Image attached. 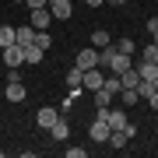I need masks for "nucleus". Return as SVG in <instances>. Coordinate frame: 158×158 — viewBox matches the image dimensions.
I'll list each match as a JSON object with an SVG mask.
<instances>
[{
	"label": "nucleus",
	"mask_w": 158,
	"mask_h": 158,
	"mask_svg": "<svg viewBox=\"0 0 158 158\" xmlns=\"http://www.w3.org/2000/svg\"><path fill=\"white\" fill-rule=\"evenodd\" d=\"M74 67H77L81 74H85V70H91V67H98V49H95V46H85V49L74 56Z\"/></svg>",
	"instance_id": "f257e3e1"
},
{
	"label": "nucleus",
	"mask_w": 158,
	"mask_h": 158,
	"mask_svg": "<svg viewBox=\"0 0 158 158\" xmlns=\"http://www.w3.org/2000/svg\"><path fill=\"white\" fill-rule=\"evenodd\" d=\"M49 21H53L49 7H32V11H28V25H32L35 32H46V28H49Z\"/></svg>",
	"instance_id": "f03ea898"
},
{
	"label": "nucleus",
	"mask_w": 158,
	"mask_h": 158,
	"mask_svg": "<svg viewBox=\"0 0 158 158\" xmlns=\"http://www.w3.org/2000/svg\"><path fill=\"white\" fill-rule=\"evenodd\" d=\"M88 137H91L95 144H106V141H109V123L95 116V119H91V127H88Z\"/></svg>",
	"instance_id": "7ed1b4c3"
},
{
	"label": "nucleus",
	"mask_w": 158,
	"mask_h": 158,
	"mask_svg": "<svg viewBox=\"0 0 158 158\" xmlns=\"http://www.w3.org/2000/svg\"><path fill=\"white\" fill-rule=\"evenodd\" d=\"M4 95H7V102H25L28 88L21 85V77H11V81H7V88H4Z\"/></svg>",
	"instance_id": "20e7f679"
},
{
	"label": "nucleus",
	"mask_w": 158,
	"mask_h": 158,
	"mask_svg": "<svg viewBox=\"0 0 158 158\" xmlns=\"http://www.w3.org/2000/svg\"><path fill=\"white\" fill-rule=\"evenodd\" d=\"M102 81H106L102 67H91V70H85V77H81V88H88V91H98V88H102Z\"/></svg>",
	"instance_id": "39448f33"
},
{
	"label": "nucleus",
	"mask_w": 158,
	"mask_h": 158,
	"mask_svg": "<svg viewBox=\"0 0 158 158\" xmlns=\"http://www.w3.org/2000/svg\"><path fill=\"white\" fill-rule=\"evenodd\" d=\"M0 56H4L7 67H21V63H25V49L14 42V46H7V49H0Z\"/></svg>",
	"instance_id": "423d86ee"
},
{
	"label": "nucleus",
	"mask_w": 158,
	"mask_h": 158,
	"mask_svg": "<svg viewBox=\"0 0 158 158\" xmlns=\"http://www.w3.org/2000/svg\"><path fill=\"white\" fill-rule=\"evenodd\" d=\"M49 14L56 18V21H67V18L74 14V0H53V4H49Z\"/></svg>",
	"instance_id": "0eeeda50"
},
{
	"label": "nucleus",
	"mask_w": 158,
	"mask_h": 158,
	"mask_svg": "<svg viewBox=\"0 0 158 158\" xmlns=\"http://www.w3.org/2000/svg\"><path fill=\"white\" fill-rule=\"evenodd\" d=\"M106 123H109V130H127L130 116L123 113V109H109V113H106Z\"/></svg>",
	"instance_id": "6e6552de"
},
{
	"label": "nucleus",
	"mask_w": 158,
	"mask_h": 158,
	"mask_svg": "<svg viewBox=\"0 0 158 158\" xmlns=\"http://www.w3.org/2000/svg\"><path fill=\"white\" fill-rule=\"evenodd\" d=\"M56 116H60V113H56V109H53V106H42L39 113H35V123H39L42 130H49L53 123H56Z\"/></svg>",
	"instance_id": "1a4fd4ad"
},
{
	"label": "nucleus",
	"mask_w": 158,
	"mask_h": 158,
	"mask_svg": "<svg viewBox=\"0 0 158 158\" xmlns=\"http://www.w3.org/2000/svg\"><path fill=\"white\" fill-rule=\"evenodd\" d=\"M14 42L21 46V49H28V46L35 42V28H32V25H21V28H14Z\"/></svg>",
	"instance_id": "9d476101"
},
{
	"label": "nucleus",
	"mask_w": 158,
	"mask_h": 158,
	"mask_svg": "<svg viewBox=\"0 0 158 158\" xmlns=\"http://www.w3.org/2000/svg\"><path fill=\"white\" fill-rule=\"evenodd\" d=\"M49 134H53V141H67V137H70V123L63 116H56V123L49 127Z\"/></svg>",
	"instance_id": "9b49d317"
},
{
	"label": "nucleus",
	"mask_w": 158,
	"mask_h": 158,
	"mask_svg": "<svg viewBox=\"0 0 158 158\" xmlns=\"http://www.w3.org/2000/svg\"><path fill=\"white\" fill-rule=\"evenodd\" d=\"M130 141H134V137H130L127 130H109V144H113V148H127Z\"/></svg>",
	"instance_id": "f8f14e48"
},
{
	"label": "nucleus",
	"mask_w": 158,
	"mask_h": 158,
	"mask_svg": "<svg viewBox=\"0 0 158 158\" xmlns=\"http://www.w3.org/2000/svg\"><path fill=\"white\" fill-rule=\"evenodd\" d=\"M137 74H141V81H155L158 77V63H137Z\"/></svg>",
	"instance_id": "ddd939ff"
},
{
	"label": "nucleus",
	"mask_w": 158,
	"mask_h": 158,
	"mask_svg": "<svg viewBox=\"0 0 158 158\" xmlns=\"http://www.w3.org/2000/svg\"><path fill=\"white\" fill-rule=\"evenodd\" d=\"M137 81H141L137 67H130V70H123V74H119V85H123V88H137Z\"/></svg>",
	"instance_id": "4468645a"
},
{
	"label": "nucleus",
	"mask_w": 158,
	"mask_h": 158,
	"mask_svg": "<svg viewBox=\"0 0 158 158\" xmlns=\"http://www.w3.org/2000/svg\"><path fill=\"white\" fill-rule=\"evenodd\" d=\"M91 46H95V49H102V46H113V35H109L106 28H98V32H91Z\"/></svg>",
	"instance_id": "2eb2a0df"
},
{
	"label": "nucleus",
	"mask_w": 158,
	"mask_h": 158,
	"mask_svg": "<svg viewBox=\"0 0 158 158\" xmlns=\"http://www.w3.org/2000/svg\"><path fill=\"white\" fill-rule=\"evenodd\" d=\"M42 56H46V49H39V46H28V49H25V63H42Z\"/></svg>",
	"instance_id": "dca6fc26"
},
{
	"label": "nucleus",
	"mask_w": 158,
	"mask_h": 158,
	"mask_svg": "<svg viewBox=\"0 0 158 158\" xmlns=\"http://www.w3.org/2000/svg\"><path fill=\"white\" fill-rule=\"evenodd\" d=\"M7 46H14V28L11 25H0V49H7Z\"/></svg>",
	"instance_id": "f3484780"
},
{
	"label": "nucleus",
	"mask_w": 158,
	"mask_h": 158,
	"mask_svg": "<svg viewBox=\"0 0 158 158\" xmlns=\"http://www.w3.org/2000/svg\"><path fill=\"white\" fill-rule=\"evenodd\" d=\"M119 98H123V106H137V102H141L137 88H119Z\"/></svg>",
	"instance_id": "a211bd4d"
},
{
	"label": "nucleus",
	"mask_w": 158,
	"mask_h": 158,
	"mask_svg": "<svg viewBox=\"0 0 158 158\" xmlns=\"http://www.w3.org/2000/svg\"><path fill=\"white\" fill-rule=\"evenodd\" d=\"M109 102H113V91L98 88V91H95V109H102V106H109Z\"/></svg>",
	"instance_id": "6ab92c4d"
},
{
	"label": "nucleus",
	"mask_w": 158,
	"mask_h": 158,
	"mask_svg": "<svg viewBox=\"0 0 158 158\" xmlns=\"http://www.w3.org/2000/svg\"><path fill=\"white\" fill-rule=\"evenodd\" d=\"M144 60H148V63H158V42L144 46Z\"/></svg>",
	"instance_id": "aec40b11"
},
{
	"label": "nucleus",
	"mask_w": 158,
	"mask_h": 158,
	"mask_svg": "<svg viewBox=\"0 0 158 158\" xmlns=\"http://www.w3.org/2000/svg\"><path fill=\"white\" fill-rule=\"evenodd\" d=\"M35 46H39V49H49V46H53V39H49L46 32H35Z\"/></svg>",
	"instance_id": "412c9836"
},
{
	"label": "nucleus",
	"mask_w": 158,
	"mask_h": 158,
	"mask_svg": "<svg viewBox=\"0 0 158 158\" xmlns=\"http://www.w3.org/2000/svg\"><path fill=\"white\" fill-rule=\"evenodd\" d=\"M116 49H119V53H130V56H134V42H130V39H119V42H116Z\"/></svg>",
	"instance_id": "4be33fe9"
},
{
	"label": "nucleus",
	"mask_w": 158,
	"mask_h": 158,
	"mask_svg": "<svg viewBox=\"0 0 158 158\" xmlns=\"http://www.w3.org/2000/svg\"><path fill=\"white\" fill-rule=\"evenodd\" d=\"M148 106H151L155 113H158V88H151V95H148Z\"/></svg>",
	"instance_id": "5701e85b"
},
{
	"label": "nucleus",
	"mask_w": 158,
	"mask_h": 158,
	"mask_svg": "<svg viewBox=\"0 0 158 158\" xmlns=\"http://www.w3.org/2000/svg\"><path fill=\"white\" fill-rule=\"evenodd\" d=\"M67 158H85V148H67Z\"/></svg>",
	"instance_id": "b1692460"
},
{
	"label": "nucleus",
	"mask_w": 158,
	"mask_h": 158,
	"mask_svg": "<svg viewBox=\"0 0 158 158\" xmlns=\"http://www.w3.org/2000/svg\"><path fill=\"white\" fill-rule=\"evenodd\" d=\"M148 32H151V35H158V14H155V18H148Z\"/></svg>",
	"instance_id": "393cba45"
},
{
	"label": "nucleus",
	"mask_w": 158,
	"mask_h": 158,
	"mask_svg": "<svg viewBox=\"0 0 158 158\" xmlns=\"http://www.w3.org/2000/svg\"><path fill=\"white\" fill-rule=\"evenodd\" d=\"M25 4H28V11H32V7H46L49 0H25Z\"/></svg>",
	"instance_id": "a878e982"
},
{
	"label": "nucleus",
	"mask_w": 158,
	"mask_h": 158,
	"mask_svg": "<svg viewBox=\"0 0 158 158\" xmlns=\"http://www.w3.org/2000/svg\"><path fill=\"white\" fill-rule=\"evenodd\" d=\"M85 4H88V7H102L106 0H85Z\"/></svg>",
	"instance_id": "bb28decb"
},
{
	"label": "nucleus",
	"mask_w": 158,
	"mask_h": 158,
	"mask_svg": "<svg viewBox=\"0 0 158 158\" xmlns=\"http://www.w3.org/2000/svg\"><path fill=\"white\" fill-rule=\"evenodd\" d=\"M113 4H130V0H113Z\"/></svg>",
	"instance_id": "cd10ccee"
},
{
	"label": "nucleus",
	"mask_w": 158,
	"mask_h": 158,
	"mask_svg": "<svg viewBox=\"0 0 158 158\" xmlns=\"http://www.w3.org/2000/svg\"><path fill=\"white\" fill-rule=\"evenodd\" d=\"M151 85H155V88H158V77H155V81H151Z\"/></svg>",
	"instance_id": "c85d7f7f"
},
{
	"label": "nucleus",
	"mask_w": 158,
	"mask_h": 158,
	"mask_svg": "<svg viewBox=\"0 0 158 158\" xmlns=\"http://www.w3.org/2000/svg\"><path fill=\"white\" fill-rule=\"evenodd\" d=\"M14 4H25V0H14Z\"/></svg>",
	"instance_id": "c756f323"
},
{
	"label": "nucleus",
	"mask_w": 158,
	"mask_h": 158,
	"mask_svg": "<svg viewBox=\"0 0 158 158\" xmlns=\"http://www.w3.org/2000/svg\"><path fill=\"white\" fill-rule=\"evenodd\" d=\"M49 4H53V0H49ZM49 4H46V7H49Z\"/></svg>",
	"instance_id": "7c9ffc66"
},
{
	"label": "nucleus",
	"mask_w": 158,
	"mask_h": 158,
	"mask_svg": "<svg viewBox=\"0 0 158 158\" xmlns=\"http://www.w3.org/2000/svg\"><path fill=\"white\" fill-rule=\"evenodd\" d=\"M155 42H158V35H155Z\"/></svg>",
	"instance_id": "2f4dec72"
}]
</instances>
